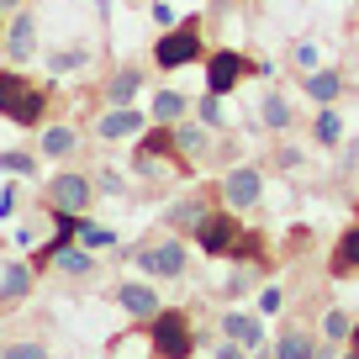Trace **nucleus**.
Wrapping results in <instances>:
<instances>
[{"label": "nucleus", "mask_w": 359, "mask_h": 359, "mask_svg": "<svg viewBox=\"0 0 359 359\" xmlns=\"http://www.w3.org/2000/svg\"><path fill=\"white\" fill-rule=\"evenodd\" d=\"M43 106H48L43 90H32L22 74H11V69H0V116L32 127V122H43Z\"/></svg>", "instance_id": "1"}, {"label": "nucleus", "mask_w": 359, "mask_h": 359, "mask_svg": "<svg viewBox=\"0 0 359 359\" xmlns=\"http://www.w3.org/2000/svg\"><path fill=\"white\" fill-rule=\"evenodd\" d=\"M154 354L158 359L191 354V323H185V312H164V306L154 312Z\"/></svg>", "instance_id": "2"}, {"label": "nucleus", "mask_w": 359, "mask_h": 359, "mask_svg": "<svg viewBox=\"0 0 359 359\" xmlns=\"http://www.w3.org/2000/svg\"><path fill=\"white\" fill-rule=\"evenodd\" d=\"M90 196H95V185L90 180H79V175H58L53 185H48V201H53V212H85L90 206Z\"/></svg>", "instance_id": "3"}, {"label": "nucleus", "mask_w": 359, "mask_h": 359, "mask_svg": "<svg viewBox=\"0 0 359 359\" xmlns=\"http://www.w3.org/2000/svg\"><path fill=\"white\" fill-rule=\"evenodd\" d=\"M137 264H143L148 275H158V280H175L180 269H185V248H180L175 238H164V243L143 248V254H137Z\"/></svg>", "instance_id": "4"}, {"label": "nucleus", "mask_w": 359, "mask_h": 359, "mask_svg": "<svg viewBox=\"0 0 359 359\" xmlns=\"http://www.w3.org/2000/svg\"><path fill=\"white\" fill-rule=\"evenodd\" d=\"M154 58L164 69H180V64H191V58H201V37L185 27V32H169V37H158V48H154Z\"/></svg>", "instance_id": "5"}, {"label": "nucleus", "mask_w": 359, "mask_h": 359, "mask_svg": "<svg viewBox=\"0 0 359 359\" xmlns=\"http://www.w3.org/2000/svg\"><path fill=\"white\" fill-rule=\"evenodd\" d=\"M238 79H243V58H238L233 48H222V53L206 58V90H212V95H227Z\"/></svg>", "instance_id": "6"}, {"label": "nucleus", "mask_w": 359, "mask_h": 359, "mask_svg": "<svg viewBox=\"0 0 359 359\" xmlns=\"http://www.w3.org/2000/svg\"><path fill=\"white\" fill-rule=\"evenodd\" d=\"M196 238H201L206 254H227V248H238V227H233V217H206V222L196 227Z\"/></svg>", "instance_id": "7"}, {"label": "nucleus", "mask_w": 359, "mask_h": 359, "mask_svg": "<svg viewBox=\"0 0 359 359\" xmlns=\"http://www.w3.org/2000/svg\"><path fill=\"white\" fill-rule=\"evenodd\" d=\"M222 196H227V206H233V212L254 206V201H259V175H254V169H233V175L222 180Z\"/></svg>", "instance_id": "8"}, {"label": "nucleus", "mask_w": 359, "mask_h": 359, "mask_svg": "<svg viewBox=\"0 0 359 359\" xmlns=\"http://www.w3.org/2000/svg\"><path fill=\"white\" fill-rule=\"evenodd\" d=\"M95 133H101L106 143H116V137L143 133V116H137V111H127V106H116V111H106V116H101V127H95Z\"/></svg>", "instance_id": "9"}, {"label": "nucleus", "mask_w": 359, "mask_h": 359, "mask_svg": "<svg viewBox=\"0 0 359 359\" xmlns=\"http://www.w3.org/2000/svg\"><path fill=\"white\" fill-rule=\"evenodd\" d=\"M222 327H227V338H233V344H243V348H259V344H264V327H259V317H248V312H227Z\"/></svg>", "instance_id": "10"}, {"label": "nucleus", "mask_w": 359, "mask_h": 359, "mask_svg": "<svg viewBox=\"0 0 359 359\" xmlns=\"http://www.w3.org/2000/svg\"><path fill=\"white\" fill-rule=\"evenodd\" d=\"M116 306H127L133 317H154L158 312V296L148 285H116Z\"/></svg>", "instance_id": "11"}, {"label": "nucleus", "mask_w": 359, "mask_h": 359, "mask_svg": "<svg viewBox=\"0 0 359 359\" xmlns=\"http://www.w3.org/2000/svg\"><path fill=\"white\" fill-rule=\"evenodd\" d=\"M312 354H317V344L306 327H285L280 344H275V359H312Z\"/></svg>", "instance_id": "12"}, {"label": "nucleus", "mask_w": 359, "mask_h": 359, "mask_svg": "<svg viewBox=\"0 0 359 359\" xmlns=\"http://www.w3.org/2000/svg\"><path fill=\"white\" fill-rule=\"evenodd\" d=\"M27 291H32V264H6V275H0V302H22Z\"/></svg>", "instance_id": "13"}, {"label": "nucleus", "mask_w": 359, "mask_h": 359, "mask_svg": "<svg viewBox=\"0 0 359 359\" xmlns=\"http://www.w3.org/2000/svg\"><path fill=\"white\" fill-rule=\"evenodd\" d=\"M32 48H37V22L22 11L11 22V58H32Z\"/></svg>", "instance_id": "14"}, {"label": "nucleus", "mask_w": 359, "mask_h": 359, "mask_svg": "<svg viewBox=\"0 0 359 359\" xmlns=\"http://www.w3.org/2000/svg\"><path fill=\"white\" fill-rule=\"evenodd\" d=\"M348 269H359V227H348L333 248V275H348Z\"/></svg>", "instance_id": "15"}, {"label": "nucleus", "mask_w": 359, "mask_h": 359, "mask_svg": "<svg viewBox=\"0 0 359 359\" xmlns=\"http://www.w3.org/2000/svg\"><path fill=\"white\" fill-rule=\"evenodd\" d=\"M201 222H206V206L196 201V196H191V201H180L175 212H169V227H180V233H196Z\"/></svg>", "instance_id": "16"}, {"label": "nucleus", "mask_w": 359, "mask_h": 359, "mask_svg": "<svg viewBox=\"0 0 359 359\" xmlns=\"http://www.w3.org/2000/svg\"><path fill=\"white\" fill-rule=\"evenodd\" d=\"M43 154L48 158H69L74 154V133H69V127H48L43 133Z\"/></svg>", "instance_id": "17"}, {"label": "nucleus", "mask_w": 359, "mask_h": 359, "mask_svg": "<svg viewBox=\"0 0 359 359\" xmlns=\"http://www.w3.org/2000/svg\"><path fill=\"white\" fill-rule=\"evenodd\" d=\"M53 259H58V269H64V275H90V254L85 248H53Z\"/></svg>", "instance_id": "18"}, {"label": "nucleus", "mask_w": 359, "mask_h": 359, "mask_svg": "<svg viewBox=\"0 0 359 359\" xmlns=\"http://www.w3.org/2000/svg\"><path fill=\"white\" fill-rule=\"evenodd\" d=\"M137 85H143V74H137V69H122V74L111 79V101H116V106H127V101L137 95Z\"/></svg>", "instance_id": "19"}, {"label": "nucleus", "mask_w": 359, "mask_h": 359, "mask_svg": "<svg viewBox=\"0 0 359 359\" xmlns=\"http://www.w3.org/2000/svg\"><path fill=\"white\" fill-rule=\"evenodd\" d=\"M180 111H185V95H175V90H158L154 95V116L158 122H175Z\"/></svg>", "instance_id": "20"}, {"label": "nucleus", "mask_w": 359, "mask_h": 359, "mask_svg": "<svg viewBox=\"0 0 359 359\" xmlns=\"http://www.w3.org/2000/svg\"><path fill=\"white\" fill-rule=\"evenodd\" d=\"M306 95H312V101H333L338 95V74L333 69H327V74H306Z\"/></svg>", "instance_id": "21"}, {"label": "nucleus", "mask_w": 359, "mask_h": 359, "mask_svg": "<svg viewBox=\"0 0 359 359\" xmlns=\"http://www.w3.org/2000/svg\"><path fill=\"white\" fill-rule=\"evenodd\" d=\"M175 148H180V154H191V158H201V154H206V133H201V127H180V133H175Z\"/></svg>", "instance_id": "22"}, {"label": "nucleus", "mask_w": 359, "mask_h": 359, "mask_svg": "<svg viewBox=\"0 0 359 359\" xmlns=\"http://www.w3.org/2000/svg\"><path fill=\"white\" fill-rule=\"evenodd\" d=\"M79 238H85V248H111V243H116V233H111V227L85 222V217H79Z\"/></svg>", "instance_id": "23"}, {"label": "nucleus", "mask_w": 359, "mask_h": 359, "mask_svg": "<svg viewBox=\"0 0 359 359\" xmlns=\"http://www.w3.org/2000/svg\"><path fill=\"white\" fill-rule=\"evenodd\" d=\"M338 137H344V122H338L333 111H323L317 116V143H338Z\"/></svg>", "instance_id": "24"}, {"label": "nucleus", "mask_w": 359, "mask_h": 359, "mask_svg": "<svg viewBox=\"0 0 359 359\" xmlns=\"http://www.w3.org/2000/svg\"><path fill=\"white\" fill-rule=\"evenodd\" d=\"M264 122L269 127H285V122H291V106H285L280 95H269V101H264Z\"/></svg>", "instance_id": "25"}, {"label": "nucleus", "mask_w": 359, "mask_h": 359, "mask_svg": "<svg viewBox=\"0 0 359 359\" xmlns=\"http://www.w3.org/2000/svg\"><path fill=\"white\" fill-rule=\"evenodd\" d=\"M143 154H175V133H148V143H143Z\"/></svg>", "instance_id": "26"}, {"label": "nucleus", "mask_w": 359, "mask_h": 359, "mask_svg": "<svg viewBox=\"0 0 359 359\" xmlns=\"http://www.w3.org/2000/svg\"><path fill=\"white\" fill-rule=\"evenodd\" d=\"M0 359H48V348H43V344H11Z\"/></svg>", "instance_id": "27"}, {"label": "nucleus", "mask_w": 359, "mask_h": 359, "mask_svg": "<svg viewBox=\"0 0 359 359\" xmlns=\"http://www.w3.org/2000/svg\"><path fill=\"white\" fill-rule=\"evenodd\" d=\"M323 327H327V344H333V338H348V333H354L344 312H327V323H323Z\"/></svg>", "instance_id": "28"}, {"label": "nucleus", "mask_w": 359, "mask_h": 359, "mask_svg": "<svg viewBox=\"0 0 359 359\" xmlns=\"http://www.w3.org/2000/svg\"><path fill=\"white\" fill-rule=\"evenodd\" d=\"M0 169H11V175H32V158H27V154H0Z\"/></svg>", "instance_id": "29"}, {"label": "nucleus", "mask_w": 359, "mask_h": 359, "mask_svg": "<svg viewBox=\"0 0 359 359\" xmlns=\"http://www.w3.org/2000/svg\"><path fill=\"white\" fill-rule=\"evenodd\" d=\"M201 122L206 127H222V106H217V95H206V101H201Z\"/></svg>", "instance_id": "30"}, {"label": "nucleus", "mask_w": 359, "mask_h": 359, "mask_svg": "<svg viewBox=\"0 0 359 359\" xmlns=\"http://www.w3.org/2000/svg\"><path fill=\"white\" fill-rule=\"evenodd\" d=\"M79 64H85V53H79V48H74V53H53V69H58V74H69V69H79Z\"/></svg>", "instance_id": "31"}, {"label": "nucleus", "mask_w": 359, "mask_h": 359, "mask_svg": "<svg viewBox=\"0 0 359 359\" xmlns=\"http://www.w3.org/2000/svg\"><path fill=\"white\" fill-rule=\"evenodd\" d=\"M259 312H280V291H275V285H269V291L259 296Z\"/></svg>", "instance_id": "32"}, {"label": "nucleus", "mask_w": 359, "mask_h": 359, "mask_svg": "<svg viewBox=\"0 0 359 359\" xmlns=\"http://www.w3.org/2000/svg\"><path fill=\"white\" fill-rule=\"evenodd\" d=\"M217 359H243V344H233V338H227V344L217 348Z\"/></svg>", "instance_id": "33"}, {"label": "nucleus", "mask_w": 359, "mask_h": 359, "mask_svg": "<svg viewBox=\"0 0 359 359\" xmlns=\"http://www.w3.org/2000/svg\"><path fill=\"white\" fill-rule=\"evenodd\" d=\"M348 338H354V354H348V359H359V327H354V333H348Z\"/></svg>", "instance_id": "34"}, {"label": "nucleus", "mask_w": 359, "mask_h": 359, "mask_svg": "<svg viewBox=\"0 0 359 359\" xmlns=\"http://www.w3.org/2000/svg\"><path fill=\"white\" fill-rule=\"evenodd\" d=\"M312 359H333V354H327V348H317V354H312Z\"/></svg>", "instance_id": "35"}, {"label": "nucleus", "mask_w": 359, "mask_h": 359, "mask_svg": "<svg viewBox=\"0 0 359 359\" xmlns=\"http://www.w3.org/2000/svg\"><path fill=\"white\" fill-rule=\"evenodd\" d=\"M6 6H22V0H0V11H6Z\"/></svg>", "instance_id": "36"}, {"label": "nucleus", "mask_w": 359, "mask_h": 359, "mask_svg": "<svg viewBox=\"0 0 359 359\" xmlns=\"http://www.w3.org/2000/svg\"><path fill=\"white\" fill-rule=\"evenodd\" d=\"M222 6H233V0H222Z\"/></svg>", "instance_id": "37"}]
</instances>
